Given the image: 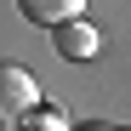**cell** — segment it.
Masks as SVG:
<instances>
[{
    "label": "cell",
    "instance_id": "3957f363",
    "mask_svg": "<svg viewBox=\"0 0 131 131\" xmlns=\"http://www.w3.org/2000/svg\"><path fill=\"white\" fill-rule=\"evenodd\" d=\"M17 12L29 23H40V29H63V23H74L85 12V0H17Z\"/></svg>",
    "mask_w": 131,
    "mask_h": 131
},
{
    "label": "cell",
    "instance_id": "8992f818",
    "mask_svg": "<svg viewBox=\"0 0 131 131\" xmlns=\"http://www.w3.org/2000/svg\"><path fill=\"white\" fill-rule=\"evenodd\" d=\"M125 131H131V125H125Z\"/></svg>",
    "mask_w": 131,
    "mask_h": 131
},
{
    "label": "cell",
    "instance_id": "7a4b0ae2",
    "mask_svg": "<svg viewBox=\"0 0 131 131\" xmlns=\"http://www.w3.org/2000/svg\"><path fill=\"white\" fill-rule=\"evenodd\" d=\"M51 46H57V57H63V63H85V57H97L103 34H97L91 23H85V17H74V23L51 29Z\"/></svg>",
    "mask_w": 131,
    "mask_h": 131
},
{
    "label": "cell",
    "instance_id": "6da1fadb",
    "mask_svg": "<svg viewBox=\"0 0 131 131\" xmlns=\"http://www.w3.org/2000/svg\"><path fill=\"white\" fill-rule=\"evenodd\" d=\"M40 108V85L23 63H0V131L23 125L29 114Z\"/></svg>",
    "mask_w": 131,
    "mask_h": 131
},
{
    "label": "cell",
    "instance_id": "277c9868",
    "mask_svg": "<svg viewBox=\"0 0 131 131\" xmlns=\"http://www.w3.org/2000/svg\"><path fill=\"white\" fill-rule=\"evenodd\" d=\"M23 131H74V125H69V114H63V108H51V103H40L34 114L23 120Z\"/></svg>",
    "mask_w": 131,
    "mask_h": 131
},
{
    "label": "cell",
    "instance_id": "5b68a950",
    "mask_svg": "<svg viewBox=\"0 0 131 131\" xmlns=\"http://www.w3.org/2000/svg\"><path fill=\"white\" fill-rule=\"evenodd\" d=\"M74 131H108V125H74Z\"/></svg>",
    "mask_w": 131,
    "mask_h": 131
}]
</instances>
